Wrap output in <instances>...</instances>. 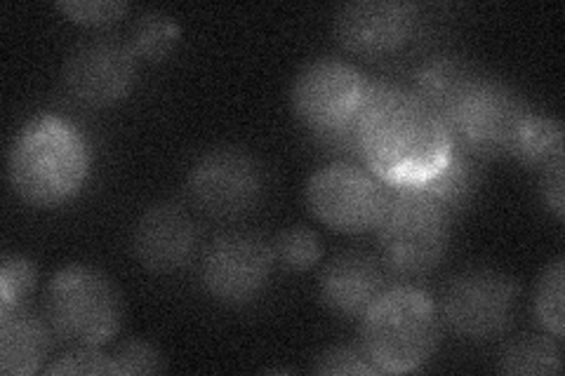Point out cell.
I'll return each mask as SVG.
<instances>
[{
  "label": "cell",
  "mask_w": 565,
  "mask_h": 376,
  "mask_svg": "<svg viewBox=\"0 0 565 376\" xmlns=\"http://www.w3.org/2000/svg\"><path fill=\"white\" fill-rule=\"evenodd\" d=\"M363 165L386 186H422L452 153L448 122L394 83H370L361 116Z\"/></svg>",
  "instance_id": "6da1fadb"
},
{
  "label": "cell",
  "mask_w": 565,
  "mask_h": 376,
  "mask_svg": "<svg viewBox=\"0 0 565 376\" xmlns=\"http://www.w3.org/2000/svg\"><path fill=\"white\" fill-rule=\"evenodd\" d=\"M8 174L14 193L33 207L74 201L90 174V149L83 135L57 116H35L17 132Z\"/></svg>",
  "instance_id": "7a4b0ae2"
},
{
  "label": "cell",
  "mask_w": 565,
  "mask_h": 376,
  "mask_svg": "<svg viewBox=\"0 0 565 376\" xmlns=\"http://www.w3.org/2000/svg\"><path fill=\"white\" fill-rule=\"evenodd\" d=\"M440 342L436 301L411 284L384 290L363 315L361 344L382 374H408L427 365Z\"/></svg>",
  "instance_id": "3957f363"
},
{
  "label": "cell",
  "mask_w": 565,
  "mask_h": 376,
  "mask_svg": "<svg viewBox=\"0 0 565 376\" xmlns=\"http://www.w3.org/2000/svg\"><path fill=\"white\" fill-rule=\"evenodd\" d=\"M452 214L417 186H386V205L377 224L382 259L401 278L431 273L450 243Z\"/></svg>",
  "instance_id": "277c9868"
},
{
  "label": "cell",
  "mask_w": 565,
  "mask_h": 376,
  "mask_svg": "<svg viewBox=\"0 0 565 376\" xmlns=\"http://www.w3.org/2000/svg\"><path fill=\"white\" fill-rule=\"evenodd\" d=\"M45 320L60 342L102 348L122 325V297L99 268L71 264L47 284Z\"/></svg>",
  "instance_id": "5b68a950"
},
{
  "label": "cell",
  "mask_w": 565,
  "mask_h": 376,
  "mask_svg": "<svg viewBox=\"0 0 565 376\" xmlns=\"http://www.w3.org/2000/svg\"><path fill=\"white\" fill-rule=\"evenodd\" d=\"M521 288L498 268L473 266L457 273L440 297V320L462 339L486 342L500 336L516 315Z\"/></svg>",
  "instance_id": "8992f818"
},
{
  "label": "cell",
  "mask_w": 565,
  "mask_h": 376,
  "mask_svg": "<svg viewBox=\"0 0 565 376\" xmlns=\"http://www.w3.org/2000/svg\"><path fill=\"white\" fill-rule=\"evenodd\" d=\"M370 93V80L353 64L334 57L309 62L295 76L290 104L297 120L318 132L361 122Z\"/></svg>",
  "instance_id": "52a82bcc"
},
{
  "label": "cell",
  "mask_w": 565,
  "mask_h": 376,
  "mask_svg": "<svg viewBox=\"0 0 565 376\" xmlns=\"http://www.w3.org/2000/svg\"><path fill=\"white\" fill-rule=\"evenodd\" d=\"M527 114L523 99L507 85L476 76L467 93L448 111L446 122L455 147L473 158H494L509 153L519 125Z\"/></svg>",
  "instance_id": "ba28073f"
},
{
  "label": "cell",
  "mask_w": 565,
  "mask_h": 376,
  "mask_svg": "<svg viewBox=\"0 0 565 376\" xmlns=\"http://www.w3.org/2000/svg\"><path fill=\"white\" fill-rule=\"evenodd\" d=\"M384 205L386 184L356 163L338 160L316 170L307 182L309 212L328 228L349 236L377 228Z\"/></svg>",
  "instance_id": "9c48e42d"
},
{
  "label": "cell",
  "mask_w": 565,
  "mask_h": 376,
  "mask_svg": "<svg viewBox=\"0 0 565 376\" xmlns=\"http://www.w3.org/2000/svg\"><path fill=\"white\" fill-rule=\"evenodd\" d=\"M274 264V247L257 233H224L203 255V290L226 307H243L267 288Z\"/></svg>",
  "instance_id": "30bf717a"
},
{
  "label": "cell",
  "mask_w": 565,
  "mask_h": 376,
  "mask_svg": "<svg viewBox=\"0 0 565 376\" xmlns=\"http://www.w3.org/2000/svg\"><path fill=\"white\" fill-rule=\"evenodd\" d=\"M189 195L193 205L215 219H234L250 212L264 193V176L257 160L234 147L212 149L191 168Z\"/></svg>",
  "instance_id": "8fae6325"
},
{
  "label": "cell",
  "mask_w": 565,
  "mask_h": 376,
  "mask_svg": "<svg viewBox=\"0 0 565 376\" xmlns=\"http://www.w3.org/2000/svg\"><path fill=\"white\" fill-rule=\"evenodd\" d=\"M137 55L130 43L90 41L71 52L62 68L66 95L87 109H109L137 83Z\"/></svg>",
  "instance_id": "7c38bea8"
},
{
  "label": "cell",
  "mask_w": 565,
  "mask_h": 376,
  "mask_svg": "<svg viewBox=\"0 0 565 376\" xmlns=\"http://www.w3.org/2000/svg\"><path fill=\"white\" fill-rule=\"evenodd\" d=\"M417 12V6L398 0H356L334 14V39L351 55L382 60L411 43Z\"/></svg>",
  "instance_id": "4fadbf2b"
},
{
  "label": "cell",
  "mask_w": 565,
  "mask_h": 376,
  "mask_svg": "<svg viewBox=\"0 0 565 376\" xmlns=\"http://www.w3.org/2000/svg\"><path fill=\"white\" fill-rule=\"evenodd\" d=\"M199 249V226L177 203H156L141 212L132 230V253L151 273H174Z\"/></svg>",
  "instance_id": "5bb4252c"
},
{
  "label": "cell",
  "mask_w": 565,
  "mask_h": 376,
  "mask_svg": "<svg viewBox=\"0 0 565 376\" xmlns=\"http://www.w3.org/2000/svg\"><path fill=\"white\" fill-rule=\"evenodd\" d=\"M382 292V266L367 253H344L334 257L318 280L321 303L342 318H363Z\"/></svg>",
  "instance_id": "9a60e30c"
},
{
  "label": "cell",
  "mask_w": 565,
  "mask_h": 376,
  "mask_svg": "<svg viewBox=\"0 0 565 376\" xmlns=\"http://www.w3.org/2000/svg\"><path fill=\"white\" fill-rule=\"evenodd\" d=\"M55 332L47 320L17 309L0 315V372L6 376H31L45 369Z\"/></svg>",
  "instance_id": "2e32d148"
},
{
  "label": "cell",
  "mask_w": 565,
  "mask_h": 376,
  "mask_svg": "<svg viewBox=\"0 0 565 376\" xmlns=\"http://www.w3.org/2000/svg\"><path fill=\"white\" fill-rule=\"evenodd\" d=\"M473 80L476 76L467 62L457 57H431L417 68L413 95L446 120L448 111Z\"/></svg>",
  "instance_id": "e0dca14e"
},
{
  "label": "cell",
  "mask_w": 565,
  "mask_h": 376,
  "mask_svg": "<svg viewBox=\"0 0 565 376\" xmlns=\"http://www.w3.org/2000/svg\"><path fill=\"white\" fill-rule=\"evenodd\" d=\"M521 165L544 170L563 158V122L552 116L527 114L509 147Z\"/></svg>",
  "instance_id": "ac0fdd59"
},
{
  "label": "cell",
  "mask_w": 565,
  "mask_h": 376,
  "mask_svg": "<svg viewBox=\"0 0 565 376\" xmlns=\"http://www.w3.org/2000/svg\"><path fill=\"white\" fill-rule=\"evenodd\" d=\"M473 155L462 151L459 147H452L450 158L446 160V165L440 168L429 182H424L422 189L424 193H429L436 203L444 205L450 214L455 210H462L469 201L473 191L479 189V170H476Z\"/></svg>",
  "instance_id": "d6986e66"
},
{
  "label": "cell",
  "mask_w": 565,
  "mask_h": 376,
  "mask_svg": "<svg viewBox=\"0 0 565 376\" xmlns=\"http://www.w3.org/2000/svg\"><path fill=\"white\" fill-rule=\"evenodd\" d=\"M561 339L525 334L509 342L500 353V372L530 376V374H561L563 353Z\"/></svg>",
  "instance_id": "ffe728a7"
},
{
  "label": "cell",
  "mask_w": 565,
  "mask_h": 376,
  "mask_svg": "<svg viewBox=\"0 0 565 376\" xmlns=\"http://www.w3.org/2000/svg\"><path fill=\"white\" fill-rule=\"evenodd\" d=\"M182 29L177 24L170 14L163 12H147L141 14L135 29L130 47L139 60L147 62H166L174 47L180 45Z\"/></svg>",
  "instance_id": "44dd1931"
},
{
  "label": "cell",
  "mask_w": 565,
  "mask_h": 376,
  "mask_svg": "<svg viewBox=\"0 0 565 376\" xmlns=\"http://www.w3.org/2000/svg\"><path fill=\"white\" fill-rule=\"evenodd\" d=\"M271 247L276 261L292 273L309 271L323 257V243L309 226H290L280 230Z\"/></svg>",
  "instance_id": "7402d4cb"
},
{
  "label": "cell",
  "mask_w": 565,
  "mask_h": 376,
  "mask_svg": "<svg viewBox=\"0 0 565 376\" xmlns=\"http://www.w3.org/2000/svg\"><path fill=\"white\" fill-rule=\"evenodd\" d=\"M563 280L565 261L558 257L546 264L535 288V315L546 334L556 339H563Z\"/></svg>",
  "instance_id": "603a6c76"
},
{
  "label": "cell",
  "mask_w": 565,
  "mask_h": 376,
  "mask_svg": "<svg viewBox=\"0 0 565 376\" xmlns=\"http://www.w3.org/2000/svg\"><path fill=\"white\" fill-rule=\"evenodd\" d=\"M39 271L31 259L22 255H6L0 261V315H8L24 307L26 297L35 288Z\"/></svg>",
  "instance_id": "cb8c5ba5"
},
{
  "label": "cell",
  "mask_w": 565,
  "mask_h": 376,
  "mask_svg": "<svg viewBox=\"0 0 565 376\" xmlns=\"http://www.w3.org/2000/svg\"><path fill=\"white\" fill-rule=\"evenodd\" d=\"M313 372L321 376H370L382 374L363 344H334L316 357Z\"/></svg>",
  "instance_id": "d4e9b609"
},
{
  "label": "cell",
  "mask_w": 565,
  "mask_h": 376,
  "mask_svg": "<svg viewBox=\"0 0 565 376\" xmlns=\"http://www.w3.org/2000/svg\"><path fill=\"white\" fill-rule=\"evenodd\" d=\"M47 376H106L116 374L111 355L99 351V346H71L55 363L43 369Z\"/></svg>",
  "instance_id": "484cf974"
},
{
  "label": "cell",
  "mask_w": 565,
  "mask_h": 376,
  "mask_svg": "<svg viewBox=\"0 0 565 376\" xmlns=\"http://www.w3.org/2000/svg\"><path fill=\"white\" fill-rule=\"evenodd\" d=\"M114 372L116 376H130V374H161L166 372V361L161 351L145 339H128L116 346L111 353Z\"/></svg>",
  "instance_id": "4316f807"
},
{
  "label": "cell",
  "mask_w": 565,
  "mask_h": 376,
  "mask_svg": "<svg viewBox=\"0 0 565 376\" xmlns=\"http://www.w3.org/2000/svg\"><path fill=\"white\" fill-rule=\"evenodd\" d=\"M57 10L81 26L102 29L122 20L128 6L120 3V0H60Z\"/></svg>",
  "instance_id": "83f0119b"
},
{
  "label": "cell",
  "mask_w": 565,
  "mask_h": 376,
  "mask_svg": "<svg viewBox=\"0 0 565 376\" xmlns=\"http://www.w3.org/2000/svg\"><path fill=\"white\" fill-rule=\"evenodd\" d=\"M318 144H321L328 153L338 155L342 163H363V144H361V122L344 125V128L318 132L313 135Z\"/></svg>",
  "instance_id": "f1b7e54d"
},
{
  "label": "cell",
  "mask_w": 565,
  "mask_h": 376,
  "mask_svg": "<svg viewBox=\"0 0 565 376\" xmlns=\"http://www.w3.org/2000/svg\"><path fill=\"white\" fill-rule=\"evenodd\" d=\"M563 158L561 160H554L552 165H546L542 172V179H540V189H542V198L546 203V207H550L554 212V217L558 222L565 219V182H563Z\"/></svg>",
  "instance_id": "f546056e"
}]
</instances>
